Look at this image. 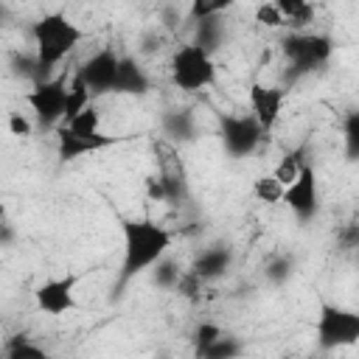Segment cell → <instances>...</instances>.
Masks as SVG:
<instances>
[{"label": "cell", "instance_id": "30bf717a", "mask_svg": "<svg viewBox=\"0 0 359 359\" xmlns=\"http://www.w3.org/2000/svg\"><path fill=\"white\" fill-rule=\"evenodd\" d=\"M118 62H121V56L112 48H101L98 53H93L79 67L76 76L84 81V87L90 90V95H104V93H112V87H115Z\"/></svg>", "mask_w": 359, "mask_h": 359}, {"label": "cell", "instance_id": "603a6c76", "mask_svg": "<svg viewBox=\"0 0 359 359\" xmlns=\"http://www.w3.org/2000/svg\"><path fill=\"white\" fill-rule=\"evenodd\" d=\"M222 334H224V331H222L216 323H199L196 331H194V356L199 359V356H202V353H205Z\"/></svg>", "mask_w": 359, "mask_h": 359}, {"label": "cell", "instance_id": "8992f818", "mask_svg": "<svg viewBox=\"0 0 359 359\" xmlns=\"http://www.w3.org/2000/svg\"><path fill=\"white\" fill-rule=\"evenodd\" d=\"M65 101H67V79L65 76H53V79L34 84V90L28 93V107L34 109L39 129L62 126Z\"/></svg>", "mask_w": 359, "mask_h": 359}, {"label": "cell", "instance_id": "ac0fdd59", "mask_svg": "<svg viewBox=\"0 0 359 359\" xmlns=\"http://www.w3.org/2000/svg\"><path fill=\"white\" fill-rule=\"evenodd\" d=\"M303 154H306V149L300 146V149H294V151H286V154H283V160L275 165L272 177H275V180H278L283 188H286V185H289V182H292V180L300 174V168L306 165V157H303Z\"/></svg>", "mask_w": 359, "mask_h": 359}, {"label": "cell", "instance_id": "3957f363", "mask_svg": "<svg viewBox=\"0 0 359 359\" xmlns=\"http://www.w3.org/2000/svg\"><path fill=\"white\" fill-rule=\"evenodd\" d=\"M171 81L185 93L210 87L216 81V65H213L210 53L194 42L180 45L171 56Z\"/></svg>", "mask_w": 359, "mask_h": 359}, {"label": "cell", "instance_id": "44dd1931", "mask_svg": "<svg viewBox=\"0 0 359 359\" xmlns=\"http://www.w3.org/2000/svg\"><path fill=\"white\" fill-rule=\"evenodd\" d=\"M98 123H101V115H98V109L90 104V107H84V109L67 123V129H70L73 135L90 137V135H98Z\"/></svg>", "mask_w": 359, "mask_h": 359}, {"label": "cell", "instance_id": "83f0119b", "mask_svg": "<svg viewBox=\"0 0 359 359\" xmlns=\"http://www.w3.org/2000/svg\"><path fill=\"white\" fill-rule=\"evenodd\" d=\"M289 275H292V258H286V255H278L275 261H269V266H266V278H269V280H275V283H283Z\"/></svg>", "mask_w": 359, "mask_h": 359}, {"label": "cell", "instance_id": "d590c367", "mask_svg": "<svg viewBox=\"0 0 359 359\" xmlns=\"http://www.w3.org/2000/svg\"><path fill=\"white\" fill-rule=\"evenodd\" d=\"M309 359H320V356H309Z\"/></svg>", "mask_w": 359, "mask_h": 359}, {"label": "cell", "instance_id": "52a82bcc", "mask_svg": "<svg viewBox=\"0 0 359 359\" xmlns=\"http://www.w3.org/2000/svg\"><path fill=\"white\" fill-rule=\"evenodd\" d=\"M154 160H157V177L165 188V196L171 205H180L185 196H188V171H185V163L180 157V149L168 140V137H160L154 140Z\"/></svg>", "mask_w": 359, "mask_h": 359}, {"label": "cell", "instance_id": "ba28073f", "mask_svg": "<svg viewBox=\"0 0 359 359\" xmlns=\"http://www.w3.org/2000/svg\"><path fill=\"white\" fill-rule=\"evenodd\" d=\"M219 135H222L224 151L230 157H247L258 149V143L264 137V129L255 123L252 115H222Z\"/></svg>", "mask_w": 359, "mask_h": 359}, {"label": "cell", "instance_id": "4fadbf2b", "mask_svg": "<svg viewBox=\"0 0 359 359\" xmlns=\"http://www.w3.org/2000/svg\"><path fill=\"white\" fill-rule=\"evenodd\" d=\"M283 98H286V93L280 87H266V84H258V81L250 87V109H252L255 123L264 132L278 123L280 109H283Z\"/></svg>", "mask_w": 359, "mask_h": 359}, {"label": "cell", "instance_id": "7c38bea8", "mask_svg": "<svg viewBox=\"0 0 359 359\" xmlns=\"http://www.w3.org/2000/svg\"><path fill=\"white\" fill-rule=\"evenodd\" d=\"M121 137L115 135H90V137H81V135H73L67 126H56V151H59V160L62 163H70V160H79L84 154H93V151H101V149H109L115 146Z\"/></svg>", "mask_w": 359, "mask_h": 359}, {"label": "cell", "instance_id": "6da1fadb", "mask_svg": "<svg viewBox=\"0 0 359 359\" xmlns=\"http://www.w3.org/2000/svg\"><path fill=\"white\" fill-rule=\"evenodd\" d=\"M121 236H123V258H121V269L112 286V297H121L137 275H143L160 258H165L174 241V233L151 219H123Z\"/></svg>", "mask_w": 359, "mask_h": 359}, {"label": "cell", "instance_id": "d6a6232c", "mask_svg": "<svg viewBox=\"0 0 359 359\" xmlns=\"http://www.w3.org/2000/svg\"><path fill=\"white\" fill-rule=\"evenodd\" d=\"M146 194H149V199H151V202H168V196H165V188H163L160 177H146Z\"/></svg>", "mask_w": 359, "mask_h": 359}, {"label": "cell", "instance_id": "277c9868", "mask_svg": "<svg viewBox=\"0 0 359 359\" xmlns=\"http://www.w3.org/2000/svg\"><path fill=\"white\" fill-rule=\"evenodd\" d=\"M356 342H359V314L323 300L317 314V345L323 351H337Z\"/></svg>", "mask_w": 359, "mask_h": 359}, {"label": "cell", "instance_id": "4316f807", "mask_svg": "<svg viewBox=\"0 0 359 359\" xmlns=\"http://www.w3.org/2000/svg\"><path fill=\"white\" fill-rule=\"evenodd\" d=\"M227 8H230L227 0H219V3H194L191 6V17H194V22H202V20H210V17H216L219 11H227Z\"/></svg>", "mask_w": 359, "mask_h": 359}, {"label": "cell", "instance_id": "cb8c5ba5", "mask_svg": "<svg viewBox=\"0 0 359 359\" xmlns=\"http://www.w3.org/2000/svg\"><path fill=\"white\" fill-rule=\"evenodd\" d=\"M345 151L351 160L359 154V112H348L345 118Z\"/></svg>", "mask_w": 359, "mask_h": 359}, {"label": "cell", "instance_id": "e575fe53", "mask_svg": "<svg viewBox=\"0 0 359 359\" xmlns=\"http://www.w3.org/2000/svg\"><path fill=\"white\" fill-rule=\"evenodd\" d=\"M157 359H174V356H157Z\"/></svg>", "mask_w": 359, "mask_h": 359}, {"label": "cell", "instance_id": "7a4b0ae2", "mask_svg": "<svg viewBox=\"0 0 359 359\" xmlns=\"http://www.w3.org/2000/svg\"><path fill=\"white\" fill-rule=\"evenodd\" d=\"M31 36H34V45H36V67H39V81L48 79V73L84 39V31L67 20V14L62 11H53V14H45L39 17L34 25H31Z\"/></svg>", "mask_w": 359, "mask_h": 359}, {"label": "cell", "instance_id": "2e32d148", "mask_svg": "<svg viewBox=\"0 0 359 359\" xmlns=\"http://www.w3.org/2000/svg\"><path fill=\"white\" fill-rule=\"evenodd\" d=\"M275 8L283 17V25L292 28V34H297L300 28H306L314 20V6L306 0H278Z\"/></svg>", "mask_w": 359, "mask_h": 359}, {"label": "cell", "instance_id": "f1b7e54d", "mask_svg": "<svg viewBox=\"0 0 359 359\" xmlns=\"http://www.w3.org/2000/svg\"><path fill=\"white\" fill-rule=\"evenodd\" d=\"M255 20H258L261 25H266V28H280V25H283V17L278 14L275 3H261V6L255 8Z\"/></svg>", "mask_w": 359, "mask_h": 359}, {"label": "cell", "instance_id": "9a60e30c", "mask_svg": "<svg viewBox=\"0 0 359 359\" xmlns=\"http://www.w3.org/2000/svg\"><path fill=\"white\" fill-rule=\"evenodd\" d=\"M230 261H233V252H230L227 247H210V250H205V252L194 261L191 272L205 283V280H213V278L224 275V269L230 266Z\"/></svg>", "mask_w": 359, "mask_h": 359}, {"label": "cell", "instance_id": "e0dca14e", "mask_svg": "<svg viewBox=\"0 0 359 359\" xmlns=\"http://www.w3.org/2000/svg\"><path fill=\"white\" fill-rule=\"evenodd\" d=\"M93 104V95H90V90L84 87V81L79 79V76H73V81L67 84V101H65V115H62V126H67L84 107H90Z\"/></svg>", "mask_w": 359, "mask_h": 359}, {"label": "cell", "instance_id": "7402d4cb", "mask_svg": "<svg viewBox=\"0 0 359 359\" xmlns=\"http://www.w3.org/2000/svg\"><path fill=\"white\" fill-rule=\"evenodd\" d=\"M6 359H50L39 345H34L25 334H17L11 342H8V351H6Z\"/></svg>", "mask_w": 359, "mask_h": 359}, {"label": "cell", "instance_id": "5b68a950", "mask_svg": "<svg viewBox=\"0 0 359 359\" xmlns=\"http://www.w3.org/2000/svg\"><path fill=\"white\" fill-rule=\"evenodd\" d=\"M280 48H283V56L289 59L292 65V73L294 76H303V73H311L317 67H323L331 53H334V39L328 34H286L280 39Z\"/></svg>", "mask_w": 359, "mask_h": 359}, {"label": "cell", "instance_id": "1f68e13d", "mask_svg": "<svg viewBox=\"0 0 359 359\" xmlns=\"http://www.w3.org/2000/svg\"><path fill=\"white\" fill-rule=\"evenodd\" d=\"M165 129L171 132V135H180V137H191V123L185 121V115H168L165 118Z\"/></svg>", "mask_w": 359, "mask_h": 359}, {"label": "cell", "instance_id": "4dcf8cb0", "mask_svg": "<svg viewBox=\"0 0 359 359\" xmlns=\"http://www.w3.org/2000/svg\"><path fill=\"white\" fill-rule=\"evenodd\" d=\"M14 241V224L8 219V208L0 202V247H8Z\"/></svg>", "mask_w": 359, "mask_h": 359}, {"label": "cell", "instance_id": "ffe728a7", "mask_svg": "<svg viewBox=\"0 0 359 359\" xmlns=\"http://www.w3.org/2000/svg\"><path fill=\"white\" fill-rule=\"evenodd\" d=\"M252 194H255V199L264 202V205H278V202L283 199V185H280L272 174H264V177H258V180L252 182Z\"/></svg>", "mask_w": 359, "mask_h": 359}, {"label": "cell", "instance_id": "484cf974", "mask_svg": "<svg viewBox=\"0 0 359 359\" xmlns=\"http://www.w3.org/2000/svg\"><path fill=\"white\" fill-rule=\"evenodd\" d=\"M174 289H177L182 297L196 300V297H199V292H202V280H199V278H196L191 269H185V272H180V278H177Z\"/></svg>", "mask_w": 359, "mask_h": 359}, {"label": "cell", "instance_id": "d4e9b609", "mask_svg": "<svg viewBox=\"0 0 359 359\" xmlns=\"http://www.w3.org/2000/svg\"><path fill=\"white\" fill-rule=\"evenodd\" d=\"M180 272H182V269H180L171 258H160V261L154 264V280H157L160 286H171V289H174Z\"/></svg>", "mask_w": 359, "mask_h": 359}, {"label": "cell", "instance_id": "8fae6325", "mask_svg": "<svg viewBox=\"0 0 359 359\" xmlns=\"http://www.w3.org/2000/svg\"><path fill=\"white\" fill-rule=\"evenodd\" d=\"M76 283H79V275H65V278H50L45 283H39L34 289V300H36V309L42 314H67L76 309Z\"/></svg>", "mask_w": 359, "mask_h": 359}, {"label": "cell", "instance_id": "9c48e42d", "mask_svg": "<svg viewBox=\"0 0 359 359\" xmlns=\"http://www.w3.org/2000/svg\"><path fill=\"white\" fill-rule=\"evenodd\" d=\"M289 205V210L300 219V222H311L320 210V194H317V177H314V165L306 163L300 168V174L283 188V199Z\"/></svg>", "mask_w": 359, "mask_h": 359}, {"label": "cell", "instance_id": "f546056e", "mask_svg": "<svg viewBox=\"0 0 359 359\" xmlns=\"http://www.w3.org/2000/svg\"><path fill=\"white\" fill-rule=\"evenodd\" d=\"M31 132H34V123L22 112H11L8 115V135H14V137H31Z\"/></svg>", "mask_w": 359, "mask_h": 359}, {"label": "cell", "instance_id": "d6986e66", "mask_svg": "<svg viewBox=\"0 0 359 359\" xmlns=\"http://www.w3.org/2000/svg\"><path fill=\"white\" fill-rule=\"evenodd\" d=\"M244 353V342L238 337H230V334H222L199 359H238Z\"/></svg>", "mask_w": 359, "mask_h": 359}, {"label": "cell", "instance_id": "5bb4252c", "mask_svg": "<svg viewBox=\"0 0 359 359\" xmlns=\"http://www.w3.org/2000/svg\"><path fill=\"white\" fill-rule=\"evenodd\" d=\"M146 90H149V76L143 73V67H140L132 56H121L112 93H123V95H143Z\"/></svg>", "mask_w": 359, "mask_h": 359}, {"label": "cell", "instance_id": "836d02e7", "mask_svg": "<svg viewBox=\"0 0 359 359\" xmlns=\"http://www.w3.org/2000/svg\"><path fill=\"white\" fill-rule=\"evenodd\" d=\"M3 17H6V8H3V6H0V20H3Z\"/></svg>", "mask_w": 359, "mask_h": 359}]
</instances>
